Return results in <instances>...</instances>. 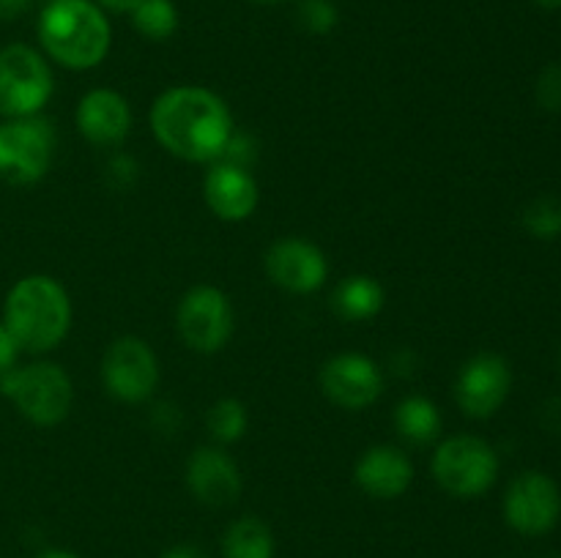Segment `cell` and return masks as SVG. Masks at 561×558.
<instances>
[{"instance_id":"26","label":"cell","mask_w":561,"mask_h":558,"mask_svg":"<svg viewBox=\"0 0 561 558\" xmlns=\"http://www.w3.org/2000/svg\"><path fill=\"white\" fill-rule=\"evenodd\" d=\"M104 175H107V184L113 186V189H131L137 175H140V164H137L135 156H129V153H115L107 162V173Z\"/></svg>"},{"instance_id":"30","label":"cell","mask_w":561,"mask_h":558,"mask_svg":"<svg viewBox=\"0 0 561 558\" xmlns=\"http://www.w3.org/2000/svg\"><path fill=\"white\" fill-rule=\"evenodd\" d=\"M162 558H208V556L195 545H173L162 553Z\"/></svg>"},{"instance_id":"11","label":"cell","mask_w":561,"mask_h":558,"mask_svg":"<svg viewBox=\"0 0 561 558\" xmlns=\"http://www.w3.org/2000/svg\"><path fill=\"white\" fill-rule=\"evenodd\" d=\"M513 388V370L499 353H477L455 377V403L469 419H491Z\"/></svg>"},{"instance_id":"9","label":"cell","mask_w":561,"mask_h":558,"mask_svg":"<svg viewBox=\"0 0 561 558\" xmlns=\"http://www.w3.org/2000/svg\"><path fill=\"white\" fill-rule=\"evenodd\" d=\"M102 383L118 403H146L159 386V359L140 337H118L102 356Z\"/></svg>"},{"instance_id":"8","label":"cell","mask_w":561,"mask_h":558,"mask_svg":"<svg viewBox=\"0 0 561 558\" xmlns=\"http://www.w3.org/2000/svg\"><path fill=\"white\" fill-rule=\"evenodd\" d=\"M175 328L186 348L197 353H219L230 342L236 328V312L228 293L214 284H197L186 290L175 310Z\"/></svg>"},{"instance_id":"20","label":"cell","mask_w":561,"mask_h":558,"mask_svg":"<svg viewBox=\"0 0 561 558\" xmlns=\"http://www.w3.org/2000/svg\"><path fill=\"white\" fill-rule=\"evenodd\" d=\"M274 534L261 518H239L230 523L222 539L225 558H274Z\"/></svg>"},{"instance_id":"19","label":"cell","mask_w":561,"mask_h":558,"mask_svg":"<svg viewBox=\"0 0 561 558\" xmlns=\"http://www.w3.org/2000/svg\"><path fill=\"white\" fill-rule=\"evenodd\" d=\"M394 427L400 435L414 446H427L442 435V410L433 399L422 397V394H411V397L400 399L394 408Z\"/></svg>"},{"instance_id":"16","label":"cell","mask_w":561,"mask_h":558,"mask_svg":"<svg viewBox=\"0 0 561 558\" xmlns=\"http://www.w3.org/2000/svg\"><path fill=\"white\" fill-rule=\"evenodd\" d=\"M75 124L91 146H121L131 131V107L118 91L93 88L77 104Z\"/></svg>"},{"instance_id":"10","label":"cell","mask_w":561,"mask_h":558,"mask_svg":"<svg viewBox=\"0 0 561 558\" xmlns=\"http://www.w3.org/2000/svg\"><path fill=\"white\" fill-rule=\"evenodd\" d=\"M559 485L542 470H524L504 492V520L524 536H542L559 523Z\"/></svg>"},{"instance_id":"3","label":"cell","mask_w":561,"mask_h":558,"mask_svg":"<svg viewBox=\"0 0 561 558\" xmlns=\"http://www.w3.org/2000/svg\"><path fill=\"white\" fill-rule=\"evenodd\" d=\"M36 31L44 53L75 71L96 69L113 44L110 20L102 5L91 0H49Z\"/></svg>"},{"instance_id":"2","label":"cell","mask_w":561,"mask_h":558,"mask_svg":"<svg viewBox=\"0 0 561 558\" xmlns=\"http://www.w3.org/2000/svg\"><path fill=\"white\" fill-rule=\"evenodd\" d=\"M3 323L20 350L47 353L64 342L71 328L69 293L49 274H27L5 295Z\"/></svg>"},{"instance_id":"25","label":"cell","mask_w":561,"mask_h":558,"mask_svg":"<svg viewBox=\"0 0 561 558\" xmlns=\"http://www.w3.org/2000/svg\"><path fill=\"white\" fill-rule=\"evenodd\" d=\"M537 104L548 113H561V60L542 69L537 80Z\"/></svg>"},{"instance_id":"35","label":"cell","mask_w":561,"mask_h":558,"mask_svg":"<svg viewBox=\"0 0 561 558\" xmlns=\"http://www.w3.org/2000/svg\"><path fill=\"white\" fill-rule=\"evenodd\" d=\"M47 3H49V0H47Z\"/></svg>"},{"instance_id":"23","label":"cell","mask_w":561,"mask_h":558,"mask_svg":"<svg viewBox=\"0 0 561 558\" xmlns=\"http://www.w3.org/2000/svg\"><path fill=\"white\" fill-rule=\"evenodd\" d=\"M524 228L529 230L535 239L551 241L561 235V202L553 197H537L526 206L524 211Z\"/></svg>"},{"instance_id":"34","label":"cell","mask_w":561,"mask_h":558,"mask_svg":"<svg viewBox=\"0 0 561 558\" xmlns=\"http://www.w3.org/2000/svg\"><path fill=\"white\" fill-rule=\"evenodd\" d=\"M252 3H261V5H277V3H285V0H252Z\"/></svg>"},{"instance_id":"13","label":"cell","mask_w":561,"mask_h":558,"mask_svg":"<svg viewBox=\"0 0 561 558\" xmlns=\"http://www.w3.org/2000/svg\"><path fill=\"white\" fill-rule=\"evenodd\" d=\"M266 274L277 288L307 295L323 288L329 277V260L318 244L299 235H288L268 246Z\"/></svg>"},{"instance_id":"27","label":"cell","mask_w":561,"mask_h":558,"mask_svg":"<svg viewBox=\"0 0 561 558\" xmlns=\"http://www.w3.org/2000/svg\"><path fill=\"white\" fill-rule=\"evenodd\" d=\"M16 356H20V345L11 337V332L5 328V323L0 321V375H5L9 370L16 367Z\"/></svg>"},{"instance_id":"33","label":"cell","mask_w":561,"mask_h":558,"mask_svg":"<svg viewBox=\"0 0 561 558\" xmlns=\"http://www.w3.org/2000/svg\"><path fill=\"white\" fill-rule=\"evenodd\" d=\"M535 3L540 5V9H548V11L561 9V0H535Z\"/></svg>"},{"instance_id":"17","label":"cell","mask_w":561,"mask_h":558,"mask_svg":"<svg viewBox=\"0 0 561 558\" xmlns=\"http://www.w3.org/2000/svg\"><path fill=\"white\" fill-rule=\"evenodd\" d=\"M354 481L365 496L378 498V501H392L400 498L414 481V463L409 454L389 443H378L362 452L356 460Z\"/></svg>"},{"instance_id":"12","label":"cell","mask_w":561,"mask_h":558,"mask_svg":"<svg viewBox=\"0 0 561 558\" xmlns=\"http://www.w3.org/2000/svg\"><path fill=\"white\" fill-rule=\"evenodd\" d=\"M321 392L345 410H362L383 394V372L370 356L337 353L321 367Z\"/></svg>"},{"instance_id":"15","label":"cell","mask_w":561,"mask_h":558,"mask_svg":"<svg viewBox=\"0 0 561 558\" xmlns=\"http://www.w3.org/2000/svg\"><path fill=\"white\" fill-rule=\"evenodd\" d=\"M241 485L239 465L225 449L201 446L186 460V487L206 507H230L241 496Z\"/></svg>"},{"instance_id":"18","label":"cell","mask_w":561,"mask_h":558,"mask_svg":"<svg viewBox=\"0 0 561 558\" xmlns=\"http://www.w3.org/2000/svg\"><path fill=\"white\" fill-rule=\"evenodd\" d=\"M387 304V290L370 274H351L334 288L332 306L343 321H373Z\"/></svg>"},{"instance_id":"21","label":"cell","mask_w":561,"mask_h":558,"mask_svg":"<svg viewBox=\"0 0 561 558\" xmlns=\"http://www.w3.org/2000/svg\"><path fill=\"white\" fill-rule=\"evenodd\" d=\"M135 31L151 42H164L179 31V9L173 0H140L131 11Z\"/></svg>"},{"instance_id":"5","label":"cell","mask_w":561,"mask_h":558,"mask_svg":"<svg viewBox=\"0 0 561 558\" xmlns=\"http://www.w3.org/2000/svg\"><path fill=\"white\" fill-rule=\"evenodd\" d=\"M55 126L44 115L5 118L0 124V181L31 186L49 173L55 159Z\"/></svg>"},{"instance_id":"7","label":"cell","mask_w":561,"mask_h":558,"mask_svg":"<svg viewBox=\"0 0 561 558\" xmlns=\"http://www.w3.org/2000/svg\"><path fill=\"white\" fill-rule=\"evenodd\" d=\"M55 77L47 58L27 44H9L0 49V115L27 118L42 115L53 98Z\"/></svg>"},{"instance_id":"28","label":"cell","mask_w":561,"mask_h":558,"mask_svg":"<svg viewBox=\"0 0 561 558\" xmlns=\"http://www.w3.org/2000/svg\"><path fill=\"white\" fill-rule=\"evenodd\" d=\"M151 421H153V425H157L162 432H170V435H173V432L181 427V414H179V408H175V405L159 403L157 408H153Z\"/></svg>"},{"instance_id":"31","label":"cell","mask_w":561,"mask_h":558,"mask_svg":"<svg viewBox=\"0 0 561 558\" xmlns=\"http://www.w3.org/2000/svg\"><path fill=\"white\" fill-rule=\"evenodd\" d=\"M99 5H102V9H107V11H115V14H126V11H135L137 9V3H140V0H96Z\"/></svg>"},{"instance_id":"24","label":"cell","mask_w":561,"mask_h":558,"mask_svg":"<svg viewBox=\"0 0 561 558\" xmlns=\"http://www.w3.org/2000/svg\"><path fill=\"white\" fill-rule=\"evenodd\" d=\"M299 22L307 33L329 36L337 27L340 11L334 0H299Z\"/></svg>"},{"instance_id":"6","label":"cell","mask_w":561,"mask_h":558,"mask_svg":"<svg viewBox=\"0 0 561 558\" xmlns=\"http://www.w3.org/2000/svg\"><path fill=\"white\" fill-rule=\"evenodd\" d=\"M431 474L444 492L455 498H477L493 487L499 476V454L477 435H453L433 452Z\"/></svg>"},{"instance_id":"4","label":"cell","mask_w":561,"mask_h":558,"mask_svg":"<svg viewBox=\"0 0 561 558\" xmlns=\"http://www.w3.org/2000/svg\"><path fill=\"white\" fill-rule=\"evenodd\" d=\"M0 394L36 427H55L69 416L75 386L64 367L33 361L0 375Z\"/></svg>"},{"instance_id":"1","label":"cell","mask_w":561,"mask_h":558,"mask_svg":"<svg viewBox=\"0 0 561 558\" xmlns=\"http://www.w3.org/2000/svg\"><path fill=\"white\" fill-rule=\"evenodd\" d=\"M153 137L184 162L211 164L233 140V115L219 93L201 85H175L151 107Z\"/></svg>"},{"instance_id":"14","label":"cell","mask_w":561,"mask_h":558,"mask_svg":"<svg viewBox=\"0 0 561 558\" xmlns=\"http://www.w3.org/2000/svg\"><path fill=\"white\" fill-rule=\"evenodd\" d=\"M203 197L214 217H219L222 222H244L255 213L257 202H261V189H257L255 175L244 164L217 159L203 178Z\"/></svg>"},{"instance_id":"29","label":"cell","mask_w":561,"mask_h":558,"mask_svg":"<svg viewBox=\"0 0 561 558\" xmlns=\"http://www.w3.org/2000/svg\"><path fill=\"white\" fill-rule=\"evenodd\" d=\"M31 5V0H0V22H11L22 16Z\"/></svg>"},{"instance_id":"32","label":"cell","mask_w":561,"mask_h":558,"mask_svg":"<svg viewBox=\"0 0 561 558\" xmlns=\"http://www.w3.org/2000/svg\"><path fill=\"white\" fill-rule=\"evenodd\" d=\"M36 558H80V556H77V553H71V550H60V547H49V550L38 553Z\"/></svg>"},{"instance_id":"22","label":"cell","mask_w":561,"mask_h":558,"mask_svg":"<svg viewBox=\"0 0 561 558\" xmlns=\"http://www.w3.org/2000/svg\"><path fill=\"white\" fill-rule=\"evenodd\" d=\"M206 427L217 443H236L244 438L247 427H250V414L247 405L236 397H222L208 408Z\"/></svg>"}]
</instances>
